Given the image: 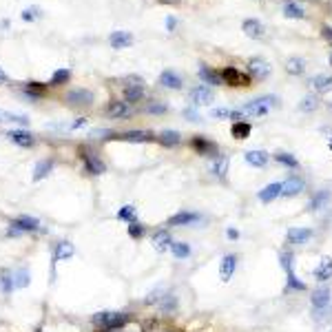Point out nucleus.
Returning <instances> with one entry per match:
<instances>
[{
    "label": "nucleus",
    "mask_w": 332,
    "mask_h": 332,
    "mask_svg": "<svg viewBox=\"0 0 332 332\" xmlns=\"http://www.w3.org/2000/svg\"><path fill=\"white\" fill-rule=\"evenodd\" d=\"M330 64H332V53H330Z\"/></svg>",
    "instance_id": "59"
},
{
    "label": "nucleus",
    "mask_w": 332,
    "mask_h": 332,
    "mask_svg": "<svg viewBox=\"0 0 332 332\" xmlns=\"http://www.w3.org/2000/svg\"><path fill=\"white\" fill-rule=\"evenodd\" d=\"M303 69H306V64H303L301 58H290L288 62H286V71H288L290 76H301Z\"/></svg>",
    "instance_id": "41"
},
{
    "label": "nucleus",
    "mask_w": 332,
    "mask_h": 332,
    "mask_svg": "<svg viewBox=\"0 0 332 332\" xmlns=\"http://www.w3.org/2000/svg\"><path fill=\"white\" fill-rule=\"evenodd\" d=\"M219 76L226 84H233V87H246V84L251 82V78L246 76V73H241L239 69H235V67H224L219 71Z\"/></svg>",
    "instance_id": "4"
},
{
    "label": "nucleus",
    "mask_w": 332,
    "mask_h": 332,
    "mask_svg": "<svg viewBox=\"0 0 332 332\" xmlns=\"http://www.w3.org/2000/svg\"><path fill=\"white\" fill-rule=\"evenodd\" d=\"M171 253H173L177 259H186V257H191V246L184 244V241H173V244H171Z\"/></svg>",
    "instance_id": "36"
},
{
    "label": "nucleus",
    "mask_w": 332,
    "mask_h": 332,
    "mask_svg": "<svg viewBox=\"0 0 332 332\" xmlns=\"http://www.w3.org/2000/svg\"><path fill=\"white\" fill-rule=\"evenodd\" d=\"M129 235L133 237V239H140V237L144 235V226H142V224H137V221H131V224H129Z\"/></svg>",
    "instance_id": "48"
},
{
    "label": "nucleus",
    "mask_w": 332,
    "mask_h": 332,
    "mask_svg": "<svg viewBox=\"0 0 332 332\" xmlns=\"http://www.w3.org/2000/svg\"><path fill=\"white\" fill-rule=\"evenodd\" d=\"M144 111L149 113V116H162V113H166V104L164 102H149V104L144 106Z\"/></svg>",
    "instance_id": "43"
},
{
    "label": "nucleus",
    "mask_w": 332,
    "mask_h": 332,
    "mask_svg": "<svg viewBox=\"0 0 332 332\" xmlns=\"http://www.w3.org/2000/svg\"><path fill=\"white\" fill-rule=\"evenodd\" d=\"M2 82H7V76H5V71L0 69V84H2Z\"/></svg>",
    "instance_id": "57"
},
{
    "label": "nucleus",
    "mask_w": 332,
    "mask_h": 332,
    "mask_svg": "<svg viewBox=\"0 0 332 332\" xmlns=\"http://www.w3.org/2000/svg\"><path fill=\"white\" fill-rule=\"evenodd\" d=\"M14 226L20 228L22 233H34V231H40V219L22 215V217H18V219H14Z\"/></svg>",
    "instance_id": "23"
},
{
    "label": "nucleus",
    "mask_w": 332,
    "mask_h": 332,
    "mask_svg": "<svg viewBox=\"0 0 332 332\" xmlns=\"http://www.w3.org/2000/svg\"><path fill=\"white\" fill-rule=\"evenodd\" d=\"M0 286H2V293L9 294L14 290V273L9 270H0Z\"/></svg>",
    "instance_id": "40"
},
{
    "label": "nucleus",
    "mask_w": 332,
    "mask_h": 332,
    "mask_svg": "<svg viewBox=\"0 0 332 332\" xmlns=\"http://www.w3.org/2000/svg\"><path fill=\"white\" fill-rule=\"evenodd\" d=\"M159 84L166 87V89H182V78H179L175 71H162Z\"/></svg>",
    "instance_id": "27"
},
{
    "label": "nucleus",
    "mask_w": 332,
    "mask_h": 332,
    "mask_svg": "<svg viewBox=\"0 0 332 332\" xmlns=\"http://www.w3.org/2000/svg\"><path fill=\"white\" fill-rule=\"evenodd\" d=\"M162 297H164V293H162V290H153V293H151L149 297L144 299V301L151 306V303H159V301H162Z\"/></svg>",
    "instance_id": "49"
},
{
    "label": "nucleus",
    "mask_w": 332,
    "mask_h": 332,
    "mask_svg": "<svg viewBox=\"0 0 332 332\" xmlns=\"http://www.w3.org/2000/svg\"><path fill=\"white\" fill-rule=\"evenodd\" d=\"M7 137H9L14 144H18L20 149H29V146H34V135L29 133V131H20V129H14V131H7Z\"/></svg>",
    "instance_id": "11"
},
{
    "label": "nucleus",
    "mask_w": 332,
    "mask_h": 332,
    "mask_svg": "<svg viewBox=\"0 0 332 332\" xmlns=\"http://www.w3.org/2000/svg\"><path fill=\"white\" fill-rule=\"evenodd\" d=\"M69 78H71V71H69V69H58L51 78V84H64Z\"/></svg>",
    "instance_id": "46"
},
{
    "label": "nucleus",
    "mask_w": 332,
    "mask_h": 332,
    "mask_svg": "<svg viewBox=\"0 0 332 332\" xmlns=\"http://www.w3.org/2000/svg\"><path fill=\"white\" fill-rule=\"evenodd\" d=\"M310 301H312L314 312H321V310L330 308V288H326V286L317 288L312 293V297H310Z\"/></svg>",
    "instance_id": "10"
},
{
    "label": "nucleus",
    "mask_w": 332,
    "mask_h": 332,
    "mask_svg": "<svg viewBox=\"0 0 332 332\" xmlns=\"http://www.w3.org/2000/svg\"><path fill=\"white\" fill-rule=\"evenodd\" d=\"M151 241H153V246H155V251L157 253H166V251H171L173 237H171L169 231H157L153 237H151Z\"/></svg>",
    "instance_id": "16"
},
{
    "label": "nucleus",
    "mask_w": 332,
    "mask_h": 332,
    "mask_svg": "<svg viewBox=\"0 0 332 332\" xmlns=\"http://www.w3.org/2000/svg\"><path fill=\"white\" fill-rule=\"evenodd\" d=\"M237 268V257L235 255H224L221 257V264H219V277L221 281H231L233 273Z\"/></svg>",
    "instance_id": "15"
},
{
    "label": "nucleus",
    "mask_w": 332,
    "mask_h": 332,
    "mask_svg": "<svg viewBox=\"0 0 332 332\" xmlns=\"http://www.w3.org/2000/svg\"><path fill=\"white\" fill-rule=\"evenodd\" d=\"M330 109H332V104H330Z\"/></svg>",
    "instance_id": "60"
},
{
    "label": "nucleus",
    "mask_w": 332,
    "mask_h": 332,
    "mask_svg": "<svg viewBox=\"0 0 332 332\" xmlns=\"http://www.w3.org/2000/svg\"><path fill=\"white\" fill-rule=\"evenodd\" d=\"M211 173L224 179L226 177V173H228V159L226 157H217L215 162H213V166H211Z\"/></svg>",
    "instance_id": "34"
},
{
    "label": "nucleus",
    "mask_w": 332,
    "mask_h": 332,
    "mask_svg": "<svg viewBox=\"0 0 332 332\" xmlns=\"http://www.w3.org/2000/svg\"><path fill=\"white\" fill-rule=\"evenodd\" d=\"M184 117L191 122H199V116H197V111L195 109H184Z\"/></svg>",
    "instance_id": "52"
},
{
    "label": "nucleus",
    "mask_w": 332,
    "mask_h": 332,
    "mask_svg": "<svg viewBox=\"0 0 332 332\" xmlns=\"http://www.w3.org/2000/svg\"><path fill=\"white\" fill-rule=\"evenodd\" d=\"M310 87L314 89L317 93H326V91H330L332 89V76H314L312 80H310Z\"/></svg>",
    "instance_id": "28"
},
{
    "label": "nucleus",
    "mask_w": 332,
    "mask_h": 332,
    "mask_svg": "<svg viewBox=\"0 0 332 332\" xmlns=\"http://www.w3.org/2000/svg\"><path fill=\"white\" fill-rule=\"evenodd\" d=\"M284 16L286 18H306V11H303V7L288 2V5H284Z\"/></svg>",
    "instance_id": "42"
},
{
    "label": "nucleus",
    "mask_w": 332,
    "mask_h": 332,
    "mask_svg": "<svg viewBox=\"0 0 332 332\" xmlns=\"http://www.w3.org/2000/svg\"><path fill=\"white\" fill-rule=\"evenodd\" d=\"M213 100H215V96H213V91L208 87H193L191 89V102L197 106H208L213 104Z\"/></svg>",
    "instance_id": "9"
},
{
    "label": "nucleus",
    "mask_w": 332,
    "mask_h": 332,
    "mask_svg": "<svg viewBox=\"0 0 332 332\" xmlns=\"http://www.w3.org/2000/svg\"><path fill=\"white\" fill-rule=\"evenodd\" d=\"M286 293H303L306 290V284H303L301 279H297V274H294L293 266L290 268H286Z\"/></svg>",
    "instance_id": "25"
},
{
    "label": "nucleus",
    "mask_w": 332,
    "mask_h": 332,
    "mask_svg": "<svg viewBox=\"0 0 332 332\" xmlns=\"http://www.w3.org/2000/svg\"><path fill=\"white\" fill-rule=\"evenodd\" d=\"M251 124H248V122H244V120H239V122H235V124H233V137H235V140H246V137H248V135H251Z\"/></svg>",
    "instance_id": "29"
},
{
    "label": "nucleus",
    "mask_w": 332,
    "mask_h": 332,
    "mask_svg": "<svg viewBox=\"0 0 332 332\" xmlns=\"http://www.w3.org/2000/svg\"><path fill=\"white\" fill-rule=\"evenodd\" d=\"M131 321L129 312H98L93 314V326L100 330H120Z\"/></svg>",
    "instance_id": "1"
},
{
    "label": "nucleus",
    "mask_w": 332,
    "mask_h": 332,
    "mask_svg": "<svg viewBox=\"0 0 332 332\" xmlns=\"http://www.w3.org/2000/svg\"><path fill=\"white\" fill-rule=\"evenodd\" d=\"M279 264L284 266V268H290V266H293V255H290V253H281V255H279Z\"/></svg>",
    "instance_id": "50"
},
{
    "label": "nucleus",
    "mask_w": 332,
    "mask_h": 332,
    "mask_svg": "<svg viewBox=\"0 0 332 332\" xmlns=\"http://www.w3.org/2000/svg\"><path fill=\"white\" fill-rule=\"evenodd\" d=\"M328 199H330V193H328V191H319L317 195L310 199L308 208H310V211H319V208H323L328 204Z\"/></svg>",
    "instance_id": "35"
},
{
    "label": "nucleus",
    "mask_w": 332,
    "mask_h": 332,
    "mask_svg": "<svg viewBox=\"0 0 332 332\" xmlns=\"http://www.w3.org/2000/svg\"><path fill=\"white\" fill-rule=\"evenodd\" d=\"M157 306L164 310V312H173V310L177 308V299H175V294H173V293H164L162 301H159Z\"/></svg>",
    "instance_id": "38"
},
{
    "label": "nucleus",
    "mask_w": 332,
    "mask_h": 332,
    "mask_svg": "<svg viewBox=\"0 0 332 332\" xmlns=\"http://www.w3.org/2000/svg\"><path fill=\"white\" fill-rule=\"evenodd\" d=\"M246 67H248V73H251L253 78H257V80H266V78L273 73V67H270L268 60H264V58H251Z\"/></svg>",
    "instance_id": "6"
},
{
    "label": "nucleus",
    "mask_w": 332,
    "mask_h": 332,
    "mask_svg": "<svg viewBox=\"0 0 332 332\" xmlns=\"http://www.w3.org/2000/svg\"><path fill=\"white\" fill-rule=\"evenodd\" d=\"M113 137H117V140H126V142H137V144H144V142H153L155 140V133L149 129H131L126 131V133L122 135H116L113 133Z\"/></svg>",
    "instance_id": "5"
},
{
    "label": "nucleus",
    "mask_w": 332,
    "mask_h": 332,
    "mask_svg": "<svg viewBox=\"0 0 332 332\" xmlns=\"http://www.w3.org/2000/svg\"><path fill=\"white\" fill-rule=\"evenodd\" d=\"M199 78H202L204 82H208V84H224V80H221L219 73L213 71V69H208V67L199 69Z\"/></svg>",
    "instance_id": "33"
},
{
    "label": "nucleus",
    "mask_w": 332,
    "mask_h": 332,
    "mask_svg": "<svg viewBox=\"0 0 332 332\" xmlns=\"http://www.w3.org/2000/svg\"><path fill=\"white\" fill-rule=\"evenodd\" d=\"M241 29H244V34H246V36H251V38H255V40H259L261 36L266 34L264 24H261L259 20H255V18L244 20V24H241Z\"/></svg>",
    "instance_id": "18"
},
{
    "label": "nucleus",
    "mask_w": 332,
    "mask_h": 332,
    "mask_svg": "<svg viewBox=\"0 0 332 332\" xmlns=\"http://www.w3.org/2000/svg\"><path fill=\"white\" fill-rule=\"evenodd\" d=\"M109 42L113 49H124V47H131L133 44V36L129 31H113L109 36Z\"/></svg>",
    "instance_id": "20"
},
{
    "label": "nucleus",
    "mask_w": 332,
    "mask_h": 332,
    "mask_svg": "<svg viewBox=\"0 0 332 332\" xmlns=\"http://www.w3.org/2000/svg\"><path fill=\"white\" fill-rule=\"evenodd\" d=\"M175 27H177V20H175L173 16H169V18H166V29H169V31H173Z\"/></svg>",
    "instance_id": "53"
},
{
    "label": "nucleus",
    "mask_w": 332,
    "mask_h": 332,
    "mask_svg": "<svg viewBox=\"0 0 332 332\" xmlns=\"http://www.w3.org/2000/svg\"><path fill=\"white\" fill-rule=\"evenodd\" d=\"M202 217L197 213H177V215L169 217V226H191L195 221H199Z\"/></svg>",
    "instance_id": "19"
},
{
    "label": "nucleus",
    "mask_w": 332,
    "mask_h": 332,
    "mask_svg": "<svg viewBox=\"0 0 332 332\" xmlns=\"http://www.w3.org/2000/svg\"><path fill=\"white\" fill-rule=\"evenodd\" d=\"M42 91H44V87L42 84H27V87H24V96L27 98H42Z\"/></svg>",
    "instance_id": "47"
},
{
    "label": "nucleus",
    "mask_w": 332,
    "mask_h": 332,
    "mask_svg": "<svg viewBox=\"0 0 332 332\" xmlns=\"http://www.w3.org/2000/svg\"><path fill=\"white\" fill-rule=\"evenodd\" d=\"M117 219H122V221H137L135 219V208L133 206H122L120 211H117Z\"/></svg>",
    "instance_id": "45"
},
{
    "label": "nucleus",
    "mask_w": 332,
    "mask_h": 332,
    "mask_svg": "<svg viewBox=\"0 0 332 332\" xmlns=\"http://www.w3.org/2000/svg\"><path fill=\"white\" fill-rule=\"evenodd\" d=\"M82 157H84V166H87V171L89 173H93V175H102L106 171V164L102 162L98 155H93V153H89V151H82Z\"/></svg>",
    "instance_id": "13"
},
{
    "label": "nucleus",
    "mask_w": 332,
    "mask_h": 332,
    "mask_svg": "<svg viewBox=\"0 0 332 332\" xmlns=\"http://www.w3.org/2000/svg\"><path fill=\"white\" fill-rule=\"evenodd\" d=\"M274 106H281L279 98H274V96H261V98H255L253 102H248V104H244V113H248V116H268V111L274 109Z\"/></svg>",
    "instance_id": "2"
},
{
    "label": "nucleus",
    "mask_w": 332,
    "mask_h": 332,
    "mask_svg": "<svg viewBox=\"0 0 332 332\" xmlns=\"http://www.w3.org/2000/svg\"><path fill=\"white\" fill-rule=\"evenodd\" d=\"M106 116L113 117V120H129L131 116H133V111H131L129 102L124 100H113L109 104V109H106Z\"/></svg>",
    "instance_id": "7"
},
{
    "label": "nucleus",
    "mask_w": 332,
    "mask_h": 332,
    "mask_svg": "<svg viewBox=\"0 0 332 332\" xmlns=\"http://www.w3.org/2000/svg\"><path fill=\"white\" fill-rule=\"evenodd\" d=\"M80 126H87V117H78V120L73 122V129H80Z\"/></svg>",
    "instance_id": "56"
},
{
    "label": "nucleus",
    "mask_w": 332,
    "mask_h": 332,
    "mask_svg": "<svg viewBox=\"0 0 332 332\" xmlns=\"http://www.w3.org/2000/svg\"><path fill=\"white\" fill-rule=\"evenodd\" d=\"M312 277H314L317 281H328V279H332V259H330V257H323L321 264H319L317 268L312 270Z\"/></svg>",
    "instance_id": "21"
},
{
    "label": "nucleus",
    "mask_w": 332,
    "mask_h": 332,
    "mask_svg": "<svg viewBox=\"0 0 332 332\" xmlns=\"http://www.w3.org/2000/svg\"><path fill=\"white\" fill-rule=\"evenodd\" d=\"M310 237H312V231H310V228H290V231L286 233V239H288V244H293V246L308 244Z\"/></svg>",
    "instance_id": "12"
},
{
    "label": "nucleus",
    "mask_w": 332,
    "mask_h": 332,
    "mask_svg": "<svg viewBox=\"0 0 332 332\" xmlns=\"http://www.w3.org/2000/svg\"><path fill=\"white\" fill-rule=\"evenodd\" d=\"M124 96L126 102H140L144 98V87H137V84H126L124 87Z\"/></svg>",
    "instance_id": "31"
},
{
    "label": "nucleus",
    "mask_w": 332,
    "mask_h": 332,
    "mask_svg": "<svg viewBox=\"0 0 332 332\" xmlns=\"http://www.w3.org/2000/svg\"><path fill=\"white\" fill-rule=\"evenodd\" d=\"M274 159H277L281 166H286V169H299V159L294 157V155H290V153H284V151L274 153Z\"/></svg>",
    "instance_id": "32"
},
{
    "label": "nucleus",
    "mask_w": 332,
    "mask_h": 332,
    "mask_svg": "<svg viewBox=\"0 0 332 332\" xmlns=\"http://www.w3.org/2000/svg\"><path fill=\"white\" fill-rule=\"evenodd\" d=\"M93 102V93L91 91H84V89H76V91H69L67 93V104L69 106H76V109H84Z\"/></svg>",
    "instance_id": "8"
},
{
    "label": "nucleus",
    "mask_w": 332,
    "mask_h": 332,
    "mask_svg": "<svg viewBox=\"0 0 332 332\" xmlns=\"http://www.w3.org/2000/svg\"><path fill=\"white\" fill-rule=\"evenodd\" d=\"M24 286H29V273L22 268L14 273V288H24Z\"/></svg>",
    "instance_id": "44"
},
{
    "label": "nucleus",
    "mask_w": 332,
    "mask_h": 332,
    "mask_svg": "<svg viewBox=\"0 0 332 332\" xmlns=\"http://www.w3.org/2000/svg\"><path fill=\"white\" fill-rule=\"evenodd\" d=\"M228 239H239V231H237V228H228Z\"/></svg>",
    "instance_id": "55"
},
{
    "label": "nucleus",
    "mask_w": 332,
    "mask_h": 332,
    "mask_svg": "<svg viewBox=\"0 0 332 332\" xmlns=\"http://www.w3.org/2000/svg\"><path fill=\"white\" fill-rule=\"evenodd\" d=\"M191 149L195 151V153L199 155H211V157H217V144L213 140H208V137H204V135H193L191 137Z\"/></svg>",
    "instance_id": "3"
},
{
    "label": "nucleus",
    "mask_w": 332,
    "mask_h": 332,
    "mask_svg": "<svg viewBox=\"0 0 332 332\" xmlns=\"http://www.w3.org/2000/svg\"><path fill=\"white\" fill-rule=\"evenodd\" d=\"M303 188H306L303 179H299V177H288L286 182H281V195H284V197H294V195L303 193Z\"/></svg>",
    "instance_id": "14"
},
{
    "label": "nucleus",
    "mask_w": 332,
    "mask_h": 332,
    "mask_svg": "<svg viewBox=\"0 0 332 332\" xmlns=\"http://www.w3.org/2000/svg\"><path fill=\"white\" fill-rule=\"evenodd\" d=\"M326 133H330V131H326ZM328 144H330V149H332V133H330V140H328Z\"/></svg>",
    "instance_id": "58"
},
{
    "label": "nucleus",
    "mask_w": 332,
    "mask_h": 332,
    "mask_svg": "<svg viewBox=\"0 0 332 332\" xmlns=\"http://www.w3.org/2000/svg\"><path fill=\"white\" fill-rule=\"evenodd\" d=\"M270 155L266 153V151H248L246 153V162L251 164L253 169H264L266 164H268Z\"/></svg>",
    "instance_id": "24"
},
{
    "label": "nucleus",
    "mask_w": 332,
    "mask_h": 332,
    "mask_svg": "<svg viewBox=\"0 0 332 332\" xmlns=\"http://www.w3.org/2000/svg\"><path fill=\"white\" fill-rule=\"evenodd\" d=\"M73 257V244L71 241H60L56 246V253H53V266L58 264L60 259H71Z\"/></svg>",
    "instance_id": "26"
},
{
    "label": "nucleus",
    "mask_w": 332,
    "mask_h": 332,
    "mask_svg": "<svg viewBox=\"0 0 332 332\" xmlns=\"http://www.w3.org/2000/svg\"><path fill=\"white\" fill-rule=\"evenodd\" d=\"M38 16H40L38 9H24L22 11V20H27V22H29V20H36Z\"/></svg>",
    "instance_id": "51"
},
{
    "label": "nucleus",
    "mask_w": 332,
    "mask_h": 332,
    "mask_svg": "<svg viewBox=\"0 0 332 332\" xmlns=\"http://www.w3.org/2000/svg\"><path fill=\"white\" fill-rule=\"evenodd\" d=\"M321 36L332 44V29H330V27H323V29H321Z\"/></svg>",
    "instance_id": "54"
},
{
    "label": "nucleus",
    "mask_w": 332,
    "mask_h": 332,
    "mask_svg": "<svg viewBox=\"0 0 332 332\" xmlns=\"http://www.w3.org/2000/svg\"><path fill=\"white\" fill-rule=\"evenodd\" d=\"M53 169V162L51 159H42V162L36 164V171H34V182H40L42 177H47Z\"/></svg>",
    "instance_id": "30"
},
{
    "label": "nucleus",
    "mask_w": 332,
    "mask_h": 332,
    "mask_svg": "<svg viewBox=\"0 0 332 332\" xmlns=\"http://www.w3.org/2000/svg\"><path fill=\"white\" fill-rule=\"evenodd\" d=\"M279 195H281V182H273V184H268L266 188H261V191L257 193V197H259L264 204H268V202H273V199H277Z\"/></svg>",
    "instance_id": "22"
},
{
    "label": "nucleus",
    "mask_w": 332,
    "mask_h": 332,
    "mask_svg": "<svg viewBox=\"0 0 332 332\" xmlns=\"http://www.w3.org/2000/svg\"><path fill=\"white\" fill-rule=\"evenodd\" d=\"M317 104H319V96L310 93V96H306L301 102H299V109H301L303 113H312V111L317 109Z\"/></svg>",
    "instance_id": "39"
},
{
    "label": "nucleus",
    "mask_w": 332,
    "mask_h": 332,
    "mask_svg": "<svg viewBox=\"0 0 332 332\" xmlns=\"http://www.w3.org/2000/svg\"><path fill=\"white\" fill-rule=\"evenodd\" d=\"M208 116L213 117V120H228V117H235L237 122H239V111H231V109H215V111H211Z\"/></svg>",
    "instance_id": "37"
},
{
    "label": "nucleus",
    "mask_w": 332,
    "mask_h": 332,
    "mask_svg": "<svg viewBox=\"0 0 332 332\" xmlns=\"http://www.w3.org/2000/svg\"><path fill=\"white\" fill-rule=\"evenodd\" d=\"M155 140H157L162 146H166V149H173V146H177L179 142H182V135H179V131L164 129L162 133H159L157 137H155Z\"/></svg>",
    "instance_id": "17"
}]
</instances>
